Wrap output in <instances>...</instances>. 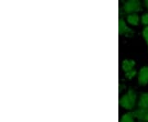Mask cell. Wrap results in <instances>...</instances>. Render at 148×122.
<instances>
[{
  "instance_id": "1",
  "label": "cell",
  "mask_w": 148,
  "mask_h": 122,
  "mask_svg": "<svg viewBox=\"0 0 148 122\" xmlns=\"http://www.w3.org/2000/svg\"><path fill=\"white\" fill-rule=\"evenodd\" d=\"M136 98L137 95L136 92L132 89H129L127 92V94L123 96L119 101V104L125 109H132L133 106H135V102H136Z\"/></svg>"
},
{
  "instance_id": "2",
  "label": "cell",
  "mask_w": 148,
  "mask_h": 122,
  "mask_svg": "<svg viewBox=\"0 0 148 122\" xmlns=\"http://www.w3.org/2000/svg\"><path fill=\"white\" fill-rule=\"evenodd\" d=\"M123 10L126 13L128 14H133V12H137L138 11L142 10L141 8V3L137 0H131L127 1V3H124L123 6Z\"/></svg>"
},
{
  "instance_id": "3",
  "label": "cell",
  "mask_w": 148,
  "mask_h": 122,
  "mask_svg": "<svg viewBox=\"0 0 148 122\" xmlns=\"http://www.w3.org/2000/svg\"><path fill=\"white\" fill-rule=\"evenodd\" d=\"M119 32L120 35H126L127 37H130V36H132V34H133V32L125 24V22H124L123 18L119 19Z\"/></svg>"
},
{
  "instance_id": "4",
  "label": "cell",
  "mask_w": 148,
  "mask_h": 122,
  "mask_svg": "<svg viewBox=\"0 0 148 122\" xmlns=\"http://www.w3.org/2000/svg\"><path fill=\"white\" fill-rule=\"evenodd\" d=\"M138 83L140 85H147L148 83V67L141 69L138 74Z\"/></svg>"
},
{
  "instance_id": "5",
  "label": "cell",
  "mask_w": 148,
  "mask_h": 122,
  "mask_svg": "<svg viewBox=\"0 0 148 122\" xmlns=\"http://www.w3.org/2000/svg\"><path fill=\"white\" fill-rule=\"evenodd\" d=\"M133 115L141 121L148 122V109H138L133 112Z\"/></svg>"
},
{
  "instance_id": "6",
  "label": "cell",
  "mask_w": 148,
  "mask_h": 122,
  "mask_svg": "<svg viewBox=\"0 0 148 122\" xmlns=\"http://www.w3.org/2000/svg\"><path fill=\"white\" fill-rule=\"evenodd\" d=\"M139 109H148V93H143L138 102Z\"/></svg>"
},
{
  "instance_id": "7",
  "label": "cell",
  "mask_w": 148,
  "mask_h": 122,
  "mask_svg": "<svg viewBox=\"0 0 148 122\" xmlns=\"http://www.w3.org/2000/svg\"><path fill=\"white\" fill-rule=\"evenodd\" d=\"M134 65H135V62L133 60H124L122 63V67L123 69L125 71V73H128L133 70Z\"/></svg>"
},
{
  "instance_id": "8",
  "label": "cell",
  "mask_w": 148,
  "mask_h": 122,
  "mask_svg": "<svg viewBox=\"0 0 148 122\" xmlns=\"http://www.w3.org/2000/svg\"><path fill=\"white\" fill-rule=\"evenodd\" d=\"M127 21L132 24L133 26H137L138 24V21H139V17H138V14L136 13H133V14H130L128 15L127 17Z\"/></svg>"
},
{
  "instance_id": "9",
  "label": "cell",
  "mask_w": 148,
  "mask_h": 122,
  "mask_svg": "<svg viewBox=\"0 0 148 122\" xmlns=\"http://www.w3.org/2000/svg\"><path fill=\"white\" fill-rule=\"evenodd\" d=\"M133 117H134L133 112L127 113V114H125L124 116H123V117H122L121 119V121L120 122H134Z\"/></svg>"
},
{
  "instance_id": "10",
  "label": "cell",
  "mask_w": 148,
  "mask_h": 122,
  "mask_svg": "<svg viewBox=\"0 0 148 122\" xmlns=\"http://www.w3.org/2000/svg\"><path fill=\"white\" fill-rule=\"evenodd\" d=\"M136 70L135 69H133L132 71H130V72H128V73H126V74H125V77L127 78V79H131L132 78H133L135 74H136Z\"/></svg>"
},
{
  "instance_id": "11",
  "label": "cell",
  "mask_w": 148,
  "mask_h": 122,
  "mask_svg": "<svg viewBox=\"0 0 148 122\" xmlns=\"http://www.w3.org/2000/svg\"><path fill=\"white\" fill-rule=\"evenodd\" d=\"M142 22L143 24L147 26L148 25V13H145L144 15H143L142 17Z\"/></svg>"
},
{
  "instance_id": "12",
  "label": "cell",
  "mask_w": 148,
  "mask_h": 122,
  "mask_svg": "<svg viewBox=\"0 0 148 122\" xmlns=\"http://www.w3.org/2000/svg\"><path fill=\"white\" fill-rule=\"evenodd\" d=\"M143 37L145 39V41H146V42L147 43L148 45V27H145V29L143 30Z\"/></svg>"
},
{
  "instance_id": "13",
  "label": "cell",
  "mask_w": 148,
  "mask_h": 122,
  "mask_svg": "<svg viewBox=\"0 0 148 122\" xmlns=\"http://www.w3.org/2000/svg\"><path fill=\"white\" fill-rule=\"evenodd\" d=\"M145 5L147 6V7L148 8V0H147V1H146V2H145Z\"/></svg>"
}]
</instances>
